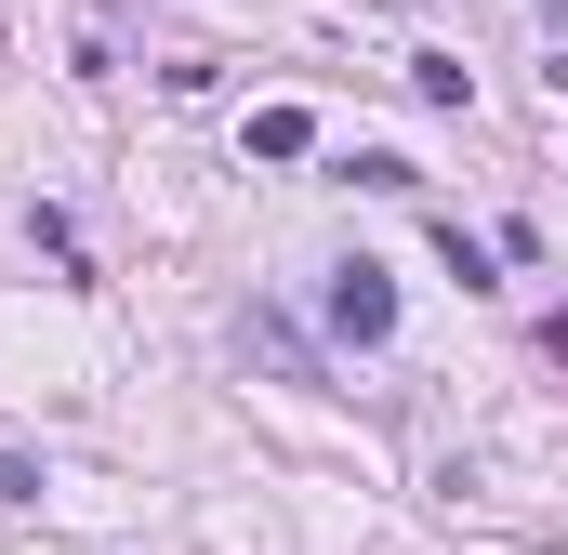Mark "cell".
<instances>
[{"label":"cell","instance_id":"cell-1","mask_svg":"<svg viewBox=\"0 0 568 555\" xmlns=\"http://www.w3.org/2000/svg\"><path fill=\"white\" fill-rule=\"evenodd\" d=\"M331 331H344V344H397V278L371 265V252L331 265Z\"/></svg>","mask_w":568,"mask_h":555},{"label":"cell","instance_id":"cell-2","mask_svg":"<svg viewBox=\"0 0 568 555\" xmlns=\"http://www.w3.org/2000/svg\"><path fill=\"white\" fill-rule=\"evenodd\" d=\"M239 344H252V357H265V371H278V384H331V371H317V344H304V331H291L278 304H252V317H239Z\"/></svg>","mask_w":568,"mask_h":555},{"label":"cell","instance_id":"cell-3","mask_svg":"<svg viewBox=\"0 0 568 555\" xmlns=\"http://www.w3.org/2000/svg\"><path fill=\"white\" fill-rule=\"evenodd\" d=\"M304 145H317L304 107H252V159H304Z\"/></svg>","mask_w":568,"mask_h":555},{"label":"cell","instance_id":"cell-4","mask_svg":"<svg viewBox=\"0 0 568 555\" xmlns=\"http://www.w3.org/2000/svg\"><path fill=\"white\" fill-rule=\"evenodd\" d=\"M27 239H40V252H53L67 278H93V252H80V225H67V212H27Z\"/></svg>","mask_w":568,"mask_h":555},{"label":"cell","instance_id":"cell-5","mask_svg":"<svg viewBox=\"0 0 568 555\" xmlns=\"http://www.w3.org/2000/svg\"><path fill=\"white\" fill-rule=\"evenodd\" d=\"M436 265L463 278V291H489V239H463V225H436Z\"/></svg>","mask_w":568,"mask_h":555},{"label":"cell","instance_id":"cell-6","mask_svg":"<svg viewBox=\"0 0 568 555\" xmlns=\"http://www.w3.org/2000/svg\"><path fill=\"white\" fill-rule=\"evenodd\" d=\"M410 93H424V107H463V93H476V80H463V67H449V53H410Z\"/></svg>","mask_w":568,"mask_h":555},{"label":"cell","instance_id":"cell-7","mask_svg":"<svg viewBox=\"0 0 568 555\" xmlns=\"http://www.w3.org/2000/svg\"><path fill=\"white\" fill-rule=\"evenodd\" d=\"M0 503H40V463H13V450H0Z\"/></svg>","mask_w":568,"mask_h":555},{"label":"cell","instance_id":"cell-8","mask_svg":"<svg viewBox=\"0 0 568 555\" xmlns=\"http://www.w3.org/2000/svg\"><path fill=\"white\" fill-rule=\"evenodd\" d=\"M542 357H556V371H568V317H542Z\"/></svg>","mask_w":568,"mask_h":555},{"label":"cell","instance_id":"cell-9","mask_svg":"<svg viewBox=\"0 0 568 555\" xmlns=\"http://www.w3.org/2000/svg\"><path fill=\"white\" fill-rule=\"evenodd\" d=\"M542 13H556V27H568V0H542Z\"/></svg>","mask_w":568,"mask_h":555}]
</instances>
